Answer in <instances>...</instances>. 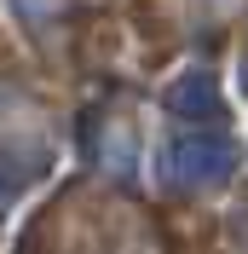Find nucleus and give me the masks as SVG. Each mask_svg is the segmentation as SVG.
Returning <instances> with one entry per match:
<instances>
[{"mask_svg":"<svg viewBox=\"0 0 248 254\" xmlns=\"http://www.w3.org/2000/svg\"><path fill=\"white\" fill-rule=\"evenodd\" d=\"M237 168V144L225 133H196V139H179L168 150V179L185 190H208V185H225Z\"/></svg>","mask_w":248,"mask_h":254,"instance_id":"nucleus-1","label":"nucleus"},{"mask_svg":"<svg viewBox=\"0 0 248 254\" xmlns=\"http://www.w3.org/2000/svg\"><path fill=\"white\" fill-rule=\"evenodd\" d=\"M173 110H202V116H219V93H214V75H190L168 93Z\"/></svg>","mask_w":248,"mask_h":254,"instance_id":"nucleus-2","label":"nucleus"},{"mask_svg":"<svg viewBox=\"0 0 248 254\" xmlns=\"http://www.w3.org/2000/svg\"><path fill=\"white\" fill-rule=\"evenodd\" d=\"M243 87H248V58H243Z\"/></svg>","mask_w":248,"mask_h":254,"instance_id":"nucleus-3","label":"nucleus"}]
</instances>
